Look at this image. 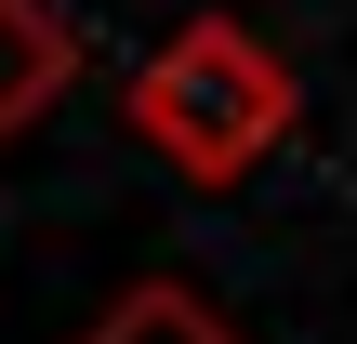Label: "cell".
I'll return each mask as SVG.
<instances>
[{
    "mask_svg": "<svg viewBox=\"0 0 357 344\" xmlns=\"http://www.w3.org/2000/svg\"><path fill=\"white\" fill-rule=\"evenodd\" d=\"M132 133H146L185 186H238V172L291 133V66H278L238 13H199V27H172V40L146 53Z\"/></svg>",
    "mask_w": 357,
    "mask_h": 344,
    "instance_id": "obj_1",
    "label": "cell"
},
{
    "mask_svg": "<svg viewBox=\"0 0 357 344\" xmlns=\"http://www.w3.org/2000/svg\"><path fill=\"white\" fill-rule=\"evenodd\" d=\"M66 80H79V27H66L53 0H0V133L53 119Z\"/></svg>",
    "mask_w": 357,
    "mask_h": 344,
    "instance_id": "obj_2",
    "label": "cell"
},
{
    "mask_svg": "<svg viewBox=\"0 0 357 344\" xmlns=\"http://www.w3.org/2000/svg\"><path fill=\"white\" fill-rule=\"evenodd\" d=\"M79 344H238V331H225V318H212L185 278H132V292H119V305H106Z\"/></svg>",
    "mask_w": 357,
    "mask_h": 344,
    "instance_id": "obj_3",
    "label": "cell"
}]
</instances>
